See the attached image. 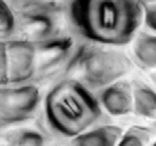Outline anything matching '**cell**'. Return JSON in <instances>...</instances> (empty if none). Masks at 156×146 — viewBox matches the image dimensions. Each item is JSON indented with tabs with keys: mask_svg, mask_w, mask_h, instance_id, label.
Segmentation results:
<instances>
[{
	"mask_svg": "<svg viewBox=\"0 0 156 146\" xmlns=\"http://www.w3.org/2000/svg\"><path fill=\"white\" fill-rule=\"evenodd\" d=\"M65 10L74 30L99 46L128 45L143 24L138 1H72Z\"/></svg>",
	"mask_w": 156,
	"mask_h": 146,
	"instance_id": "6da1fadb",
	"label": "cell"
},
{
	"mask_svg": "<svg viewBox=\"0 0 156 146\" xmlns=\"http://www.w3.org/2000/svg\"><path fill=\"white\" fill-rule=\"evenodd\" d=\"M44 114L52 130L74 138L94 128L103 118V110L94 93L72 79L63 78L48 91Z\"/></svg>",
	"mask_w": 156,
	"mask_h": 146,
	"instance_id": "7a4b0ae2",
	"label": "cell"
},
{
	"mask_svg": "<svg viewBox=\"0 0 156 146\" xmlns=\"http://www.w3.org/2000/svg\"><path fill=\"white\" fill-rule=\"evenodd\" d=\"M132 70V62L119 49L86 43L75 47L62 74L91 93L122 80Z\"/></svg>",
	"mask_w": 156,
	"mask_h": 146,
	"instance_id": "3957f363",
	"label": "cell"
},
{
	"mask_svg": "<svg viewBox=\"0 0 156 146\" xmlns=\"http://www.w3.org/2000/svg\"><path fill=\"white\" fill-rule=\"evenodd\" d=\"M72 37L58 35L42 42L33 43V81L44 82L62 74L75 49Z\"/></svg>",
	"mask_w": 156,
	"mask_h": 146,
	"instance_id": "277c9868",
	"label": "cell"
},
{
	"mask_svg": "<svg viewBox=\"0 0 156 146\" xmlns=\"http://www.w3.org/2000/svg\"><path fill=\"white\" fill-rule=\"evenodd\" d=\"M40 100V90L34 85L0 87V128L31 120Z\"/></svg>",
	"mask_w": 156,
	"mask_h": 146,
	"instance_id": "5b68a950",
	"label": "cell"
},
{
	"mask_svg": "<svg viewBox=\"0 0 156 146\" xmlns=\"http://www.w3.org/2000/svg\"><path fill=\"white\" fill-rule=\"evenodd\" d=\"M59 15L46 13H15L16 31L13 40L42 42L61 35Z\"/></svg>",
	"mask_w": 156,
	"mask_h": 146,
	"instance_id": "8992f818",
	"label": "cell"
},
{
	"mask_svg": "<svg viewBox=\"0 0 156 146\" xmlns=\"http://www.w3.org/2000/svg\"><path fill=\"white\" fill-rule=\"evenodd\" d=\"M101 110L113 116L128 115L133 112L132 85L126 80H119L101 88L95 95Z\"/></svg>",
	"mask_w": 156,
	"mask_h": 146,
	"instance_id": "52a82bcc",
	"label": "cell"
},
{
	"mask_svg": "<svg viewBox=\"0 0 156 146\" xmlns=\"http://www.w3.org/2000/svg\"><path fill=\"white\" fill-rule=\"evenodd\" d=\"M122 133L120 126H98L72 138L69 146H116Z\"/></svg>",
	"mask_w": 156,
	"mask_h": 146,
	"instance_id": "ba28073f",
	"label": "cell"
},
{
	"mask_svg": "<svg viewBox=\"0 0 156 146\" xmlns=\"http://www.w3.org/2000/svg\"><path fill=\"white\" fill-rule=\"evenodd\" d=\"M132 108L137 115L154 120L156 114L155 90L144 82H136L132 86Z\"/></svg>",
	"mask_w": 156,
	"mask_h": 146,
	"instance_id": "9c48e42d",
	"label": "cell"
},
{
	"mask_svg": "<svg viewBox=\"0 0 156 146\" xmlns=\"http://www.w3.org/2000/svg\"><path fill=\"white\" fill-rule=\"evenodd\" d=\"M133 55L136 60L147 70L156 66V37L151 32H140L134 37Z\"/></svg>",
	"mask_w": 156,
	"mask_h": 146,
	"instance_id": "30bf717a",
	"label": "cell"
},
{
	"mask_svg": "<svg viewBox=\"0 0 156 146\" xmlns=\"http://www.w3.org/2000/svg\"><path fill=\"white\" fill-rule=\"evenodd\" d=\"M8 4L14 13H46L59 15L66 7V4L56 1H12Z\"/></svg>",
	"mask_w": 156,
	"mask_h": 146,
	"instance_id": "8fae6325",
	"label": "cell"
},
{
	"mask_svg": "<svg viewBox=\"0 0 156 146\" xmlns=\"http://www.w3.org/2000/svg\"><path fill=\"white\" fill-rule=\"evenodd\" d=\"M9 146H47V141L42 133L35 129L22 128L8 133Z\"/></svg>",
	"mask_w": 156,
	"mask_h": 146,
	"instance_id": "7c38bea8",
	"label": "cell"
},
{
	"mask_svg": "<svg viewBox=\"0 0 156 146\" xmlns=\"http://www.w3.org/2000/svg\"><path fill=\"white\" fill-rule=\"evenodd\" d=\"M153 130L146 126H131L123 131L116 146H149Z\"/></svg>",
	"mask_w": 156,
	"mask_h": 146,
	"instance_id": "4fadbf2b",
	"label": "cell"
},
{
	"mask_svg": "<svg viewBox=\"0 0 156 146\" xmlns=\"http://www.w3.org/2000/svg\"><path fill=\"white\" fill-rule=\"evenodd\" d=\"M16 31L15 13L8 2L0 1V42L13 40Z\"/></svg>",
	"mask_w": 156,
	"mask_h": 146,
	"instance_id": "5bb4252c",
	"label": "cell"
},
{
	"mask_svg": "<svg viewBox=\"0 0 156 146\" xmlns=\"http://www.w3.org/2000/svg\"><path fill=\"white\" fill-rule=\"evenodd\" d=\"M141 21L148 30L154 32L156 29V4L155 1H140Z\"/></svg>",
	"mask_w": 156,
	"mask_h": 146,
	"instance_id": "9a60e30c",
	"label": "cell"
},
{
	"mask_svg": "<svg viewBox=\"0 0 156 146\" xmlns=\"http://www.w3.org/2000/svg\"><path fill=\"white\" fill-rule=\"evenodd\" d=\"M9 86V68L7 42H0V87Z\"/></svg>",
	"mask_w": 156,
	"mask_h": 146,
	"instance_id": "2e32d148",
	"label": "cell"
},
{
	"mask_svg": "<svg viewBox=\"0 0 156 146\" xmlns=\"http://www.w3.org/2000/svg\"><path fill=\"white\" fill-rule=\"evenodd\" d=\"M149 146H155V143H153L152 145H149Z\"/></svg>",
	"mask_w": 156,
	"mask_h": 146,
	"instance_id": "e0dca14e",
	"label": "cell"
},
{
	"mask_svg": "<svg viewBox=\"0 0 156 146\" xmlns=\"http://www.w3.org/2000/svg\"><path fill=\"white\" fill-rule=\"evenodd\" d=\"M4 146H9V145H4Z\"/></svg>",
	"mask_w": 156,
	"mask_h": 146,
	"instance_id": "ac0fdd59",
	"label": "cell"
},
{
	"mask_svg": "<svg viewBox=\"0 0 156 146\" xmlns=\"http://www.w3.org/2000/svg\"><path fill=\"white\" fill-rule=\"evenodd\" d=\"M0 146H4V145H1V144H0Z\"/></svg>",
	"mask_w": 156,
	"mask_h": 146,
	"instance_id": "d6986e66",
	"label": "cell"
}]
</instances>
